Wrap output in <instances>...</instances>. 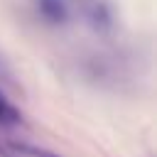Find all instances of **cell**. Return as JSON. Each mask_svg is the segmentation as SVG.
Returning <instances> with one entry per match:
<instances>
[{
  "label": "cell",
  "mask_w": 157,
  "mask_h": 157,
  "mask_svg": "<svg viewBox=\"0 0 157 157\" xmlns=\"http://www.w3.org/2000/svg\"><path fill=\"white\" fill-rule=\"evenodd\" d=\"M78 7L83 12V17H86V25L96 34L105 37V34H110L115 29V12H113V5L108 0H88V2L78 5Z\"/></svg>",
  "instance_id": "cell-1"
},
{
  "label": "cell",
  "mask_w": 157,
  "mask_h": 157,
  "mask_svg": "<svg viewBox=\"0 0 157 157\" xmlns=\"http://www.w3.org/2000/svg\"><path fill=\"white\" fill-rule=\"evenodd\" d=\"M37 15L47 25H64L69 20V0H34Z\"/></svg>",
  "instance_id": "cell-2"
},
{
  "label": "cell",
  "mask_w": 157,
  "mask_h": 157,
  "mask_svg": "<svg viewBox=\"0 0 157 157\" xmlns=\"http://www.w3.org/2000/svg\"><path fill=\"white\" fill-rule=\"evenodd\" d=\"M22 123V115L20 110L7 101V96L0 91V128H15Z\"/></svg>",
  "instance_id": "cell-3"
},
{
  "label": "cell",
  "mask_w": 157,
  "mask_h": 157,
  "mask_svg": "<svg viewBox=\"0 0 157 157\" xmlns=\"http://www.w3.org/2000/svg\"><path fill=\"white\" fill-rule=\"evenodd\" d=\"M10 150H15V152H20V155H25V157H61V155H56V152H52V150H44V147H32V145H25V142H5Z\"/></svg>",
  "instance_id": "cell-4"
},
{
  "label": "cell",
  "mask_w": 157,
  "mask_h": 157,
  "mask_svg": "<svg viewBox=\"0 0 157 157\" xmlns=\"http://www.w3.org/2000/svg\"><path fill=\"white\" fill-rule=\"evenodd\" d=\"M0 155L2 157H20V152H15V150H10L5 142H0Z\"/></svg>",
  "instance_id": "cell-5"
},
{
  "label": "cell",
  "mask_w": 157,
  "mask_h": 157,
  "mask_svg": "<svg viewBox=\"0 0 157 157\" xmlns=\"http://www.w3.org/2000/svg\"><path fill=\"white\" fill-rule=\"evenodd\" d=\"M74 2H76V5H83V2H88V0H74Z\"/></svg>",
  "instance_id": "cell-6"
}]
</instances>
